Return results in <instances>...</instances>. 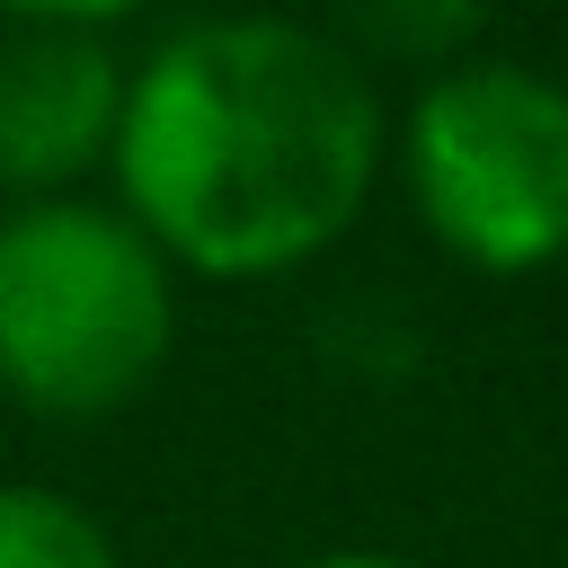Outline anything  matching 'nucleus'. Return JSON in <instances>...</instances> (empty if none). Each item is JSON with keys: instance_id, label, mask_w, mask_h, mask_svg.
I'll list each match as a JSON object with an SVG mask.
<instances>
[{"instance_id": "7", "label": "nucleus", "mask_w": 568, "mask_h": 568, "mask_svg": "<svg viewBox=\"0 0 568 568\" xmlns=\"http://www.w3.org/2000/svg\"><path fill=\"white\" fill-rule=\"evenodd\" d=\"M9 18H27V27H115V18H133L142 0H0Z\"/></svg>"}, {"instance_id": "4", "label": "nucleus", "mask_w": 568, "mask_h": 568, "mask_svg": "<svg viewBox=\"0 0 568 568\" xmlns=\"http://www.w3.org/2000/svg\"><path fill=\"white\" fill-rule=\"evenodd\" d=\"M124 62L98 27H18L0 44V186L62 195L115 151Z\"/></svg>"}, {"instance_id": "5", "label": "nucleus", "mask_w": 568, "mask_h": 568, "mask_svg": "<svg viewBox=\"0 0 568 568\" xmlns=\"http://www.w3.org/2000/svg\"><path fill=\"white\" fill-rule=\"evenodd\" d=\"M337 9V44L355 53H382V62H426V71H444V62H462L470 53V36H479V18H488V0H328Z\"/></svg>"}, {"instance_id": "2", "label": "nucleus", "mask_w": 568, "mask_h": 568, "mask_svg": "<svg viewBox=\"0 0 568 568\" xmlns=\"http://www.w3.org/2000/svg\"><path fill=\"white\" fill-rule=\"evenodd\" d=\"M178 337L169 257L89 195L0 213V390L36 417L89 426L151 390Z\"/></svg>"}, {"instance_id": "3", "label": "nucleus", "mask_w": 568, "mask_h": 568, "mask_svg": "<svg viewBox=\"0 0 568 568\" xmlns=\"http://www.w3.org/2000/svg\"><path fill=\"white\" fill-rule=\"evenodd\" d=\"M399 178L435 248L470 275L568 257V80L506 53L426 71L399 115Z\"/></svg>"}, {"instance_id": "1", "label": "nucleus", "mask_w": 568, "mask_h": 568, "mask_svg": "<svg viewBox=\"0 0 568 568\" xmlns=\"http://www.w3.org/2000/svg\"><path fill=\"white\" fill-rule=\"evenodd\" d=\"M390 124L373 71L302 18H195L124 71L115 213L195 275H284L355 231Z\"/></svg>"}, {"instance_id": "6", "label": "nucleus", "mask_w": 568, "mask_h": 568, "mask_svg": "<svg viewBox=\"0 0 568 568\" xmlns=\"http://www.w3.org/2000/svg\"><path fill=\"white\" fill-rule=\"evenodd\" d=\"M0 568H124L106 524L62 488H0Z\"/></svg>"}, {"instance_id": "8", "label": "nucleus", "mask_w": 568, "mask_h": 568, "mask_svg": "<svg viewBox=\"0 0 568 568\" xmlns=\"http://www.w3.org/2000/svg\"><path fill=\"white\" fill-rule=\"evenodd\" d=\"M302 568H417V559H399V550H320Z\"/></svg>"}]
</instances>
